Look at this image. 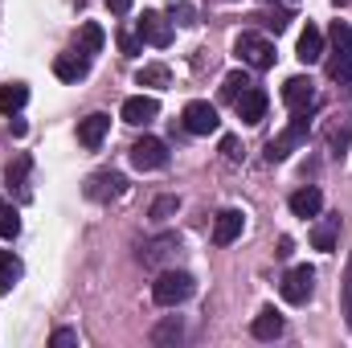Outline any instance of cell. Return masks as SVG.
<instances>
[{
	"label": "cell",
	"instance_id": "obj_1",
	"mask_svg": "<svg viewBox=\"0 0 352 348\" xmlns=\"http://www.w3.org/2000/svg\"><path fill=\"white\" fill-rule=\"evenodd\" d=\"M192 291H197V283H192V274H184V270H164V274L152 283V299H156L160 307H180Z\"/></svg>",
	"mask_w": 352,
	"mask_h": 348
},
{
	"label": "cell",
	"instance_id": "obj_2",
	"mask_svg": "<svg viewBox=\"0 0 352 348\" xmlns=\"http://www.w3.org/2000/svg\"><path fill=\"white\" fill-rule=\"evenodd\" d=\"M234 50H238V58H242L246 66H254V70H270V66H274V45L266 41L263 33H242Z\"/></svg>",
	"mask_w": 352,
	"mask_h": 348
},
{
	"label": "cell",
	"instance_id": "obj_3",
	"mask_svg": "<svg viewBox=\"0 0 352 348\" xmlns=\"http://www.w3.org/2000/svg\"><path fill=\"white\" fill-rule=\"evenodd\" d=\"M180 123H184V131H188V135H209V131H217V127H221L217 107H213V102H201V98L184 107Z\"/></svg>",
	"mask_w": 352,
	"mask_h": 348
},
{
	"label": "cell",
	"instance_id": "obj_4",
	"mask_svg": "<svg viewBox=\"0 0 352 348\" xmlns=\"http://www.w3.org/2000/svg\"><path fill=\"white\" fill-rule=\"evenodd\" d=\"M303 135H307V111H303V115H295V119H291V127L266 144V160H287V156L303 144Z\"/></svg>",
	"mask_w": 352,
	"mask_h": 348
},
{
	"label": "cell",
	"instance_id": "obj_5",
	"mask_svg": "<svg viewBox=\"0 0 352 348\" xmlns=\"http://www.w3.org/2000/svg\"><path fill=\"white\" fill-rule=\"evenodd\" d=\"M135 33H140L144 45H156V50L173 45V21H168L164 12H144L140 25H135Z\"/></svg>",
	"mask_w": 352,
	"mask_h": 348
},
{
	"label": "cell",
	"instance_id": "obj_6",
	"mask_svg": "<svg viewBox=\"0 0 352 348\" xmlns=\"http://www.w3.org/2000/svg\"><path fill=\"white\" fill-rule=\"evenodd\" d=\"M131 164H135V168H144V173L164 168V164H168V148H164V140H156V135L135 140V144H131Z\"/></svg>",
	"mask_w": 352,
	"mask_h": 348
},
{
	"label": "cell",
	"instance_id": "obj_7",
	"mask_svg": "<svg viewBox=\"0 0 352 348\" xmlns=\"http://www.w3.org/2000/svg\"><path fill=\"white\" fill-rule=\"evenodd\" d=\"M311 291H316V270L311 266H291L283 274V299L287 303H307Z\"/></svg>",
	"mask_w": 352,
	"mask_h": 348
},
{
	"label": "cell",
	"instance_id": "obj_8",
	"mask_svg": "<svg viewBox=\"0 0 352 348\" xmlns=\"http://www.w3.org/2000/svg\"><path fill=\"white\" fill-rule=\"evenodd\" d=\"M234 111H238V119H242V123H263V119H266V90L250 83V87L234 98Z\"/></svg>",
	"mask_w": 352,
	"mask_h": 348
},
{
	"label": "cell",
	"instance_id": "obj_9",
	"mask_svg": "<svg viewBox=\"0 0 352 348\" xmlns=\"http://www.w3.org/2000/svg\"><path fill=\"white\" fill-rule=\"evenodd\" d=\"M283 102L291 107V115H303V111H311L316 107V87L307 83V78H287L283 83Z\"/></svg>",
	"mask_w": 352,
	"mask_h": 348
},
{
	"label": "cell",
	"instance_id": "obj_10",
	"mask_svg": "<svg viewBox=\"0 0 352 348\" xmlns=\"http://www.w3.org/2000/svg\"><path fill=\"white\" fill-rule=\"evenodd\" d=\"M123 193H127V176L123 173H94L87 180L90 201H111V197H123Z\"/></svg>",
	"mask_w": 352,
	"mask_h": 348
},
{
	"label": "cell",
	"instance_id": "obj_11",
	"mask_svg": "<svg viewBox=\"0 0 352 348\" xmlns=\"http://www.w3.org/2000/svg\"><path fill=\"white\" fill-rule=\"evenodd\" d=\"M242 230H246L242 209H221V213H217V221H213V242H217V246H230V242H238V238H242Z\"/></svg>",
	"mask_w": 352,
	"mask_h": 348
},
{
	"label": "cell",
	"instance_id": "obj_12",
	"mask_svg": "<svg viewBox=\"0 0 352 348\" xmlns=\"http://www.w3.org/2000/svg\"><path fill=\"white\" fill-rule=\"evenodd\" d=\"M54 74L62 78V83H78V78H87L90 74V58L82 50H74V54H58L54 58Z\"/></svg>",
	"mask_w": 352,
	"mask_h": 348
},
{
	"label": "cell",
	"instance_id": "obj_13",
	"mask_svg": "<svg viewBox=\"0 0 352 348\" xmlns=\"http://www.w3.org/2000/svg\"><path fill=\"white\" fill-rule=\"evenodd\" d=\"M107 131H111V115L94 111V115H87V119L78 123V144H82V148H102Z\"/></svg>",
	"mask_w": 352,
	"mask_h": 348
},
{
	"label": "cell",
	"instance_id": "obj_14",
	"mask_svg": "<svg viewBox=\"0 0 352 348\" xmlns=\"http://www.w3.org/2000/svg\"><path fill=\"white\" fill-rule=\"evenodd\" d=\"M156 115H160V102L152 94H135V98L123 102V123H135L140 127V123H152Z\"/></svg>",
	"mask_w": 352,
	"mask_h": 348
},
{
	"label": "cell",
	"instance_id": "obj_15",
	"mask_svg": "<svg viewBox=\"0 0 352 348\" xmlns=\"http://www.w3.org/2000/svg\"><path fill=\"white\" fill-rule=\"evenodd\" d=\"M320 209H324V193L320 188H295L291 193V213L295 217H320Z\"/></svg>",
	"mask_w": 352,
	"mask_h": 348
},
{
	"label": "cell",
	"instance_id": "obj_16",
	"mask_svg": "<svg viewBox=\"0 0 352 348\" xmlns=\"http://www.w3.org/2000/svg\"><path fill=\"white\" fill-rule=\"evenodd\" d=\"M303 66H311V62H320L324 58V33L316 29V25H307L303 33H299V54H295Z\"/></svg>",
	"mask_w": 352,
	"mask_h": 348
},
{
	"label": "cell",
	"instance_id": "obj_17",
	"mask_svg": "<svg viewBox=\"0 0 352 348\" xmlns=\"http://www.w3.org/2000/svg\"><path fill=\"white\" fill-rule=\"evenodd\" d=\"M250 332H254L258 340H278V336H283V316H278L274 307H263V312L254 316V324H250Z\"/></svg>",
	"mask_w": 352,
	"mask_h": 348
},
{
	"label": "cell",
	"instance_id": "obj_18",
	"mask_svg": "<svg viewBox=\"0 0 352 348\" xmlns=\"http://www.w3.org/2000/svg\"><path fill=\"white\" fill-rule=\"evenodd\" d=\"M25 102H29V87H25V83H4V87H0V111H4V115H16Z\"/></svg>",
	"mask_w": 352,
	"mask_h": 348
},
{
	"label": "cell",
	"instance_id": "obj_19",
	"mask_svg": "<svg viewBox=\"0 0 352 348\" xmlns=\"http://www.w3.org/2000/svg\"><path fill=\"white\" fill-rule=\"evenodd\" d=\"M328 78L340 87H352V50H336L328 58Z\"/></svg>",
	"mask_w": 352,
	"mask_h": 348
},
{
	"label": "cell",
	"instance_id": "obj_20",
	"mask_svg": "<svg viewBox=\"0 0 352 348\" xmlns=\"http://www.w3.org/2000/svg\"><path fill=\"white\" fill-rule=\"evenodd\" d=\"M21 259L12 254V250H0V295H8L12 287H16V279H21Z\"/></svg>",
	"mask_w": 352,
	"mask_h": 348
},
{
	"label": "cell",
	"instance_id": "obj_21",
	"mask_svg": "<svg viewBox=\"0 0 352 348\" xmlns=\"http://www.w3.org/2000/svg\"><path fill=\"white\" fill-rule=\"evenodd\" d=\"M336 230H340V217H324V221L311 230V246H316V250H332V246H336Z\"/></svg>",
	"mask_w": 352,
	"mask_h": 348
},
{
	"label": "cell",
	"instance_id": "obj_22",
	"mask_svg": "<svg viewBox=\"0 0 352 348\" xmlns=\"http://www.w3.org/2000/svg\"><path fill=\"white\" fill-rule=\"evenodd\" d=\"M180 336H184L180 316H164V320L156 324V332H152V345H180Z\"/></svg>",
	"mask_w": 352,
	"mask_h": 348
},
{
	"label": "cell",
	"instance_id": "obj_23",
	"mask_svg": "<svg viewBox=\"0 0 352 348\" xmlns=\"http://www.w3.org/2000/svg\"><path fill=\"white\" fill-rule=\"evenodd\" d=\"M102 41H107V33H102L94 21H87V25H82V33H78V50L90 58V54H98V50H102Z\"/></svg>",
	"mask_w": 352,
	"mask_h": 348
},
{
	"label": "cell",
	"instance_id": "obj_24",
	"mask_svg": "<svg viewBox=\"0 0 352 348\" xmlns=\"http://www.w3.org/2000/svg\"><path fill=\"white\" fill-rule=\"evenodd\" d=\"M135 83L140 87H168V66H144L135 74Z\"/></svg>",
	"mask_w": 352,
	"mask_h": 348
},
{
	"label": "cell",
	"instance_id": "obj_25",
	"mask_svg": "<svg viewBox=\"0 0 352 348\" xmlns=\"http://www.w3.org/2000/svg\"><path fill=\"white\" fill-rule=\"evenodd\" d=\"M340 312H344V320L352 328V254H349V266H344V279H340Z\"/></svg>",
	"mask_w": 352,
	"mask_h": 348
},
{
	"label": "cell",
	"instance_id": "obj_26",
	"mask_svg": "<svg viewBox=\"0 0 352 348\" xmlns=\"http://www.w3.org/2000/svg\"><path fill=\"white\" fill-rule=\"evenodd\" d=\"M246 87H250V78L234 70V74H226V83H221V98H230V102H234V98H238Z\"/></svg>",
	"mask_w": 352,
	"mask_h": 348
},
{
	"label": "cell",
	"instance_id": "obj_27",
	"mask_svg": "<svg viewBox=\"0 0 352 348\" xmlns=\"http://www.w3.org/2000/svg\"><path fill=\"white\" fill-rule=\"evenodd\" d=\"M328 37H332V45H336V50H352V29L344 25V21H332Z\"/></svg>",
	"mask_w": 352,
	"mask_h": 348
},
{
	"label": "cell",
	"instance_id": "obj_28",
	"mask_svg": "<svg viewBox=\"0 0 352 348\" xmlns=\"http://www.w3.org/2000/svg\"><path fill=\"white\" fill-rule=\"evenodd\" d=\"M4 176H8V184H25V176H29V156H16V160H8Z\"/></svg>",
	"mask_w": 352,
	"mask_h": 348
},
{
	"label": "cell",
	"instance_id": "obj_29",
	"mask_svg": "<svg viewBox=\"0 0 352 348\" xmlns=\"http://www.w3.org/2000/svg\"><path fill=\"white\" fill-rule=\"evenodd\" d=\"M168 17H173L176 25H192V17H197V8H192L188 0H173V8H168Z\"/></svg>",
	"mask_w": 352,
	"mask_h": 348
},
{
	"label": "cell",
	"instance_id": "obj_30",
	"mask_svg": "<svg viewBox=\"0 0 352 348\" xmlns=\"http://www.w3.org/2000/svg\"><path fill=\"white\" fill-rule=\"evenodd\" d=\"M21 234V217L12 209H0V238H16Z\"/></svg>",
	"mask_w": 352,
	"mask_h": 348
},
{
	"label": "cell",
	"instance_id": "obj_31",
	"mask_svg": "<svg viewBox=\"0 0 352 348\" xmlns=\"http://www.w3.org/2000/svg\"><path fill=\"white\" fill-rule=\"evenodd\" d=\"M119 50H123L127 58H135V54L144 50V41H140V33H135V37H131V33H119Z\"/></svg>",
	"mask_w": 352,
	"mask_h": 348
},
{
	"label": "cell",
	"instance_id": "obj_32",
	"mask_svg": "<svg viewBox=\"0 0 352 348\" xmlns=\"http://www.w3.org/2000/svg\"><path fill=\"white\" fill-rule=\"evenodd\" d=\"M176 205H180L176 197H160V201H156V209H152V217H168V213H173Z\"/></svg>",
	"mask_w": 352,
	"mask_h": 348
},
{
	"label": "cell",
	"instance_id": "obj_33",
	"mask_svg": "<svg viewBox=\"0 0 352 348\" xmlns=\"http://www.w3.org/2000/svg\"><path fill=\"white\" fill-rule=\"evenodd\" d=\"M221 152H226V160H242V148H238V140H234V135H226V140H221Z\"/></svg>",
	"mask_w": 352,
	"mask_h": 348
},
{
	"label": "cell",
	"instance_id": "obj_34",
	"mask_svg": "<svg viewBox=\"0 0 352 348\" xmlns=\"http://www.w3.org/2000/svg\"><path fill=\"white\" fill-rule=\"evenodd\" d=\"M107 8L119 12V17H127V12H131V0H107Z\"/></svg>",
	"mask_w": 352,
	"mask_h": 348
},
{
	"label": "cell",
	"instance_id": "obj_35",
	"mask_svg": "<svg viewBox=\"0 0 352 348\" xmlns=\"http://www.w3.org/2000/svg\"><path fill=\"white\" fill-rule=\"evenodd\" d=\"M74 340H78V336H74L70 328H62V332H54V345H58V348H62V345H74Z\"/></svg>",
	"mask_w": 352,
	"mask_h": 348
},
{
	"label": "cell",
	"instance_id": "obj_36",
	"mask_svg": "<svg viewBox=\"0 0 352 348\" xmlns=\"http://www.w3.org/2000/svg\"><path fill=\"white\" fill-rule=\"evenodd\" d=\"M336 4H352V0H336Z\"/></svg>",
	"mask_w": 352,
	"mask_h": 348
},
{
	"label": "cell",
	"instance_id": "obj_37",
	"mask_svg": "<svg viewBox=\"0 0 352 348\" xmlns=\"http://www.w3.org/2000/svg\"><path fill=\"white\" fill-rule=\"evenodd\" d=\"M0 209H4V205H0Z\"/></svg>",
	"mask_w": 352,
	"mask_h": 348
}]
</instances>
